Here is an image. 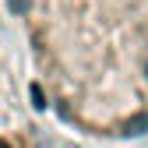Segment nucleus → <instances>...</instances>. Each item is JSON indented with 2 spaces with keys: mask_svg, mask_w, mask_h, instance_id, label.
<instances>
[{
  "mask_svg": "<svg viewBox=\"0 0 148 148\" xmlns=\"http://www.w3.org/2000/svg\"><path fill=\"white\" fill-rule=\"evenodd\" d=\"M7 4H11V11H14V14H25V11L32 7V0H7Z\"/></svg>",
  "mask_w": 148,
  "mask_h": 148,
  "instance_id": "f257e3e1",
  "label": "nucleus"
},
{
  "mask_svg": "<svg viewBox=\"0 0 148 148\" xmlns=\"http://www.w3.org/2000/svg\"><path fill=\"white\" fill-rule=\"evenodd\" d=\"M32 102H35V106H39V109L46 106V102H42V88H39V85H35V88H32Z\"/></svg>",
  "mask_w": 148,
  "mask_h": 148,
  "instance_id": "f03ea898",
  "label": "nucleus"
}]
</instances>
